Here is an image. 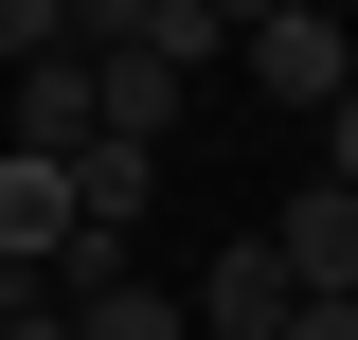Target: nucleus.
Segmentation results:
<instances>
[{
	"instance_id": "1",
	"label": "nucleus",
	"mask_w": 358,
	"mask_h": 340,
	"mask_svg": "<svg viewBox=\"0 0 358 340\" xmlns=\"http://www.w3.org/2000/svg\"><path fill=\"white\" fill-rule=\"evenodd\" d=\"M233 72H251L268 108H305V126H322V108L358 90V18H322V0H268L251 36H233Z\"/></svg>"
},
{
	"instance_id": "4",
	"label": "nucleus",
	"mask_w": 358,
	"mask_h": 340,
	"mask_svg": "<svg viewBox=\"0 0 358 340\" xmlns=\"http://www.w3.org/2000/svg\"><path fill=\"white\" fill-rule=\"evenodd\" d=\"M72 197H90V233H143V197H162V143H90V162H72Z\"/></svg>"
},
{
	"instance_id": "5",
	"label": "nucleus",
	"mask_w": 358,
	"mask_h": 340,
	"mask_svg": "<svg viewBox=\"0 0 358 340\" xmlns=\"http://www.w3.org/2000/svg\"><path fill=\"white\" fill-rule=\"evenodd\" d=\"M72 340H197V304L179 287H108V304H72Z\"/></svg>"
},
{
	"instance_id": "8",
	"label": "nucleus",
	"mask_w": 358,
	"mask_h": 340,
	"mask_svg": "<svg viewBox=\"0 0 358 340\" xmlns=\"http://www.w3.org/2000/svg\"><path fill=\"white\" fill-rule=\"evenodd\" d=\"M287 340H358V304H305V323H287Z\"/></svg>"
},
{
	"instance_id": "6",
	"label": "nucleus",
	"mask_w": 358,
	"mask_h": 340,
	"mask_svg": "<svg viewBox=\"0 0 358 340\" xmlns=\"http://www.w3.org/2000/svg\"><path fill=\"white\" fill-rule=\"evenodd\" d=\"M322 179H341V197H358V90H341V108H322Z\"/></svg>"
},
{
	"instance_id": "3",
	"label": "nucleus",
	"mask_w": 358,
	"mask_h": 340,
	"mask_svg": "<svg viewBox=\"0 0 358 340\" xmlns=\"http://www.w3.org/2000/svg\"><path fill=\"white\" fill-rule=\"evenodd\" d=\"M268 251H287V287H305V304H358V197H341V179L268 197Z\"/></svg>"
},
{
	"instance_id": "7",
	"label": "nucleus",
	"mask_w": 358,
	"mask_h": 340,
	"mask_svg": "<svg viewBox=\"0 0 358 340\" xmlns=\"http://www.w3.org/2000/svg\"><path fill=\"white\" fill-rule=\"evenodd\" d=\"M0 340H72V304H0Z\"/></svg>"
},
{
	"instance_id": "2",
	"label": "nucleus",
	"mask_w": 358,
	"mask_h": 340,
	"mask_svg": "<svg viewBox=\"0 0 358 340\" xmlns=\"http://www.w3.org/2000/svg\"><path fill=\"white\" fill-rule=\"evenodd\" d=\"M179 304H197V340H287V323H305V287H287V251H268V233H233Z\"/></svg>"
}]
</instances>
